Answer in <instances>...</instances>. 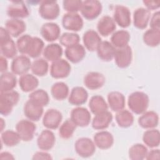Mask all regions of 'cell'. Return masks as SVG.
Returning <instances> with one entry per match:
<instances>
[{"mask_svg": "<svg viewBox=\"0 0 160 160\" xmlns=\"http://www.w3.org/2000/svg\"><path fill=\"white\" fill-rule=\"evenodd\" d=\"M149 96L142 91H134L128 96V108L136 114H141L144 112L149 106Z\"/></svg>", "mask_w": 160, "mask_h": 160, "instance_id": "6da1fadb", "label": "cell"}, {"mask_svg": "<svg viewBox=\"0 0 160 160\" xmlns=\"http://www.w3.org/2000/svg\"><path fill=\"white\" fill-rule=\"evenodd\" d=\"M19 94L14 90L0 92V113L4 116L10 114L19 100Z\"/></svg>", "mask_w": 160, "mask_h": 160, "instance_id": "7a4b0ae2", "label": "cell"}, {"mask_svg": "<svg viewBox=\"0 0 160 160\" xmlns=\"http://www.w3.org/2000/svg\"><path fill=\"white\" fill-rule=\"evenodd\" d=\"M38 12L42 18L54 20L59 16L60 8L56 1H42L40 2Z\"/></svg>", "mask_w": 160, "mask_h": 160, "instance_id": "3957f363", "label": "cell"}, {"mask_svg": "<svg viewBox=\"0 0 160 160\" xmlns=\"http://www.w3.org/2000/svg\"><path fill=\"white\" fill-rule=\"evenodd\" d=\"M36 126L29 119H21L16 124V131L23 141H31L35 134Z\"/></svg>", "mask_w": 160, "mask_h": 160, "instance_id": "277c9868", "label": "cell"}, {"mask_svg": "<svg viewBox=\"0 0 160 160\" xmlns=\"http://www.w3.org/2000/svg\"><path fill=\"white\" fill-rule=\"evenodd\" d=\"M96 145L89 138L82 137L78 139L74 143V149L80 157L87 158L92 156L96 152Z\"/></svg>", "mask_w": 160, "mask_h": 160, "instance_id": "5b68a950", "label": "cell"}, {"mask_svg": "<svg viewBox=\"0 0 160 160\" xmlns=\"http://www.w3.org/2000/svg\"><path fill=\"white\" fill-rule=\"evenodd\" d=\"M102 4L97 0H86L82 1L80 9L82 16L88 20L97 18L102 12Z\"/></svg>", "mask_w": 160, "mask_h": 160, "instance_id": "8992f818", "label": "cell"}, {"mask_svg": "<svg viewBox=\"0 0 160 160\" xmlns=\"http://www.w3.org/2000/svg\"><path fill=\"white\" fill-rule=\"evenodd\" d=\"M70 119L76 126L83 128L88 126L91 122V115L86 108L77 106L71 110Z\"/></svg>", "mask_w": 160, "mask_h": 160, "instance_id": "52a82bcc", "label": "cell"}, {"mask_svg": "<svg viewBox=\"0 0 160 160\" xmlns=\"http://www.w3.org/2000/svg\"><path fill=\"white\" fill-rule=\"evenodd\" d=\"M71 70L69 62L64 59H59L52 62L50 66V74L55 79H62L68 77Z\"/></svg>", "mask_w": 160, "mask_h": 160, "instance_id": "ba28073f", "label": "cell"}, {"mask_svg": "<svg viewBox=\"0 0 160 160\" xmlns=\"http://www.w3.org/2000/svg\"><path fill=\"white\" fill-rule=\"evenodd\" d=\"M82 17L78 12H67L62 18V25L65 29L77 32L83 27Z\"/></svg>", "mask_w": 160, "mask_h": 160, "instance_id": "9c48e42d", "label": "cell"}, {"mask_svg": "<svg viewBox=\"0 0 160 160\" xmlns=\"http://www.w3.org/2000/svg\"><path fill=\"white\" fill-rule=\"evenodd\" d=\"M114 59L118 68L121 69L128 68L132 60V48L129 45L122 48H116Z\"/></svg>", "mask_w": 160, "mask_h": 160, "instance_id": "30bf717a", "label": "cell"}, {"mask_svg": "<svg viewBox=\"0 0 160 160\" xmlns=\"http://www.w3.org/2000/svg\"><path fill=\"white\" fill-rule=\"evenodd\" d=\"M31 63L29 56L24 54L16 56L11 62V72L16 75L20 76L28 73L29 70L31 69Z\"/></svg>", "mask_w": 160, "mask_h": 160, "instance_id": "8fae6325", "label": "cell"}, {"mask_svg": "<svg viewBox=\"0 0 160 160\" xmlns=\"http://www.w3.org/2000/svg\"><path fill=\"white\" fill-rule=\"evenodd\" d=\"M112 18L116 24L122 28L129 27L131 23L130 10L123 5H116L115 6Z\"/></svg>", "mask_w": 160, "mask_h": 160, "instance_id": "7c38bea8", "label": "cell"}, {"mask_svg": "<svg viewBox=\"0 0 160 160\" xmlns=\"http://www.w3.org/2000/svg\"><path fill=\"white\" fill-rule=\"evenodd\" d=\"M6 13L12 19L26 18L29 15V11L22 1H12L7 8Z\"/></svg>", "mask_w": 160, "mask_h": 160, "instance_id": "4fadbf2b", "label": "cell"}, {"mask_svg": "<svg viewBox=\"0 0 160 160\" xmlns=\"http://www.w3.org/2000/svg\"><path fill=\"white\" fill-rule=\"evenodd\" d=\"M62 119V113L56 109H48L42 117L43 126L49 129H56L59 127Z\"/></svg>", "mask_w": 160, "mask_h": 160, "instance_id": "5bb4252c", "label": "cell"}, {"mask_svg": "<svg viewBox=\"0 0 160 160\" xmlns=\"http://www.w3.org/2000/svg\"><path fill=\"white\" fill-rule=\"evenodd\" d=\"M83 82L88 89L96 90L104 86L106 82V78L101 72L91 71L88 72L84 76Z\"/></svg>", "mask_w": 160, "mask_h": 160, "instance_id": "9a60e30c", "label": "cell"}, {"mask_svg": "<svg viewBox=\"0 0 160 160\" xmlns=\"http://www.w3.org/2000/svg\"><path fill=\"white\" fill-rule=\"evenodd\" d=\"M40 33L43 39L46 41L53 42L59 38L61 36V29L58 24L48 22L42 25Z\"/></svg>", "mask_w": 160, "mask_h": 160, "instance_id": "2e32d148", "label": "cell"}, {"mask_svg": "<svg viewBox=\"0 0 160 160\" xmlns=\"http://www.w3.org/2000/svg\"><path fill=\"white\" fill-rule=\"evenodd\" d=\"M23 111L25 116L32 121H38L42 117L44 112V107L28 99L24 105Z\"/></svg>", "mask_w": 160, "mask_h": 160, "instance_id": "e0dca14e", "label": "cell"}, {"mask_svg": "<svg viewBox=\"0 0 160 160\" xmlns=\"http://www.w3.org/2000/svg\"><path fill=\"white\" fill-rule=\"evenodd\" d=\"M56 142V137L54 132L50 129L42 130L37 138V145L42 151L51 149Z\"/></svg>", "mask_w": 160, "mask_h": 160, "instance_id": "ac0fdd59", "label": "cell"}, {"mask_svg": "<svg viewBox=\"0 0 160 160\" xmlns=\"http://www.w3.org/2000/svg\"><path fill=\"white\" fill-rule=\"evenodd\" d=\"M138 122L143 129L155 128L159 124V115L154 111H146L139 117Z\"/></svg>", "mask_w": 160, "mask_h": 160, "instance_id": "d6986e66", "label": "cell"}, {"mask_svg": "<svg viewBox=\"0 0 160 160\" xmlns=\"http://www.w3.org/2000/svg\"><path fill=\"white\" fill-rule=\"evenodd\" d=\"M64 54L67 59L72 63L76 64L81 62L86 56V49L81 44H77L66 48Z\"/></svg>", "mask_w": 160, "mask_h": 160, "instance_id": "ffe728a7", "label": "cell"}, {"mask_svg": "<svg viewBox=\"0 0 160 160\" xmlns=\"http://www.w3.org/2000/svg\"><path fill=\"white\" fill-rule=\"evenodd\" d=\"M150 18V11L144 8H137L133 12V24L138 29H144L147 28Z\"/></svg>", "mask_w": 160, "mask_h": 160, "instance_id": "44dd1931", "label": "cell"}, {"mask_svg": "<svg viewBox=\"0 0 160 160\" xmlns=\"http://www.w3.org/2000/svg\"><path fill=\"white\" fill-rule=\"evenodd\" d=\"M116 29V24L113 18L108 15L103 16L97 23L98 34L102 36H108L112 34Z\"/></svg>", "mask_w": 160, "mask_h": 160, "instance_id": "7402d4cb", "label": "cell"}, {"mask_svg": "<svg viewBox=\"0 0 160 160\" xmlns=\"http://www.w3.org/2000/svg\"><path fill=\"white\" fill-rule=\"evenodd\" d=\"M112 134L107 131H100L93 136V141L96 147L101 149H108L111 148L114 144Z\"/></svg>", "mask_w": 160, "mask_h": 160, "instance_id": "603a6c76", "label": "cell"}, {"mask_svg": "<svg viewBox=\"0 0 160 160\" xmlns=\"http://www.w3.org/2000/svg\"><path fill=\"white\" fill-rule=\"evenodd\" d=\"M88 99V92L82 86L74 87L68 96V102L74 106H79L84 104Z\"/></svg>", "mask_w": 160, "mask_h": 160, "instance_id": "cb8c5ba5", "label": "cell"}, {"mask_svg": "<svg viewBox=\"0 0 160 160\" xmlns=\"http://www.w3.org/2000/svg\"><path fill=\"white\" fill-rule=\"evenodd\" d=\"M82 41L85 49L89 51H94L102 41L98 32L93 29H88L82 36Z\"/></svg>", "mask_w": 160, "mask_h": 160, "instance_id": "d4e9b609", "label": "cell"}, {"mask_svg": "<svg viewBox=\"0 0 160 160\" xmlns=\"http://www.w3.org/2000/svg\"><path fill=\"white\" fill-rule=\"evenodd\" d=\"M112 113L108 111L95 114L91 121L92 128L97 130H103L109 127L112 121Z\"/></svg>", "mask_w": 160, "mask_h": 160, "instance_id": "484cf974", "label": "cell"}, {"mask_svg": "<svg viewBox=\"0 0 160 160\" xmlns=\"http://www.w3.org/2000/svg\"><path fill=\"white\" fill-rule=\"evenodd\" d=\"M5 28L11 36L18 38L26 31V24L22 19L11 18L6 21Z\"/></svg>", "mask_w": 160, "mask_h": 160, "instance_id": "4316f807", "label": "cell"}, {"mask_svg": "<svg viewBox=\"0 0 160 160\" xmlns=\"http://www.w3.org/2000/svg\"><path fill=\"white\" fill-rule=\"evenodd\" d=\"M107 99L108 106L112 111L118 112L124 109L126 99L122 93L116 91H111L108 93Z\"/></svg>", "mask_w": 160, "mask_h": 160, "instance_id": "83f0119b", "label": "cell"}, {"mask_svg": "<svg viewBox=\"0 0 160 160\" xmlns=\"http://www.w3.org/2000/svg\"><path fill=\"white\" fill-rule=\"evenodd\" d=\"M18 83L21 89L25 92H32L35 90L39 85V80L35 75L26 73L20 76Z\"/></svg>", "mask_w": 160, "mask_h": 160, "instance_id": "f1b7e54d", "label": "cell"}, {"mask_svg": "<svg viewBox=\"0 0 160 160\" xmlns=\"http://www.w3.org/2000/svg\"><path fill=\"white\" fill-rule=\"evenodd\" d=\"M116 48L108 41H102L99 44L96 51L98 58L104 61H111L114 59Z\"/></svg>", "mask_w": 160, "mask_h": 160, "instance_id": "f546056e", "label": "cell"}, {"mask_svg": "<svg viewBox=\"0 0 160 160\" xmlns=\"http://www.w3.org/2000/svg\"><path fill=\"white\" fill-rule=\"evenodd\" d=\"M62 52V46L58 43L52 42L44 47L42 55L46 60L53 62L61 59Z\"/></svg>", "mask_w": 160, "mask_h": 160, "instance_id": "4dcf8cb0", "label": "cell"}, {"mask_svg": "<svg viewBox=\"0 0 160 160\" xmlns=\"http://www.w3.org/2000/svg\"><path fill=\"white\" fill-rule=\"evenodd\" d=\"M44 48V41L38 37H32L28 46L26 55L31 58H38Z\"/></svg>", "mask_w": 160, "mask_h": 160, "instance_id": "1f68e13d", "label": "cell"}, {"mask_svg": "<svg viewBox=\"0 0 160 160\" xmlns=\"http://www.w3.org/2000/svg\"><path fill=\"white\" fill-rule=\"evenodd\" d=\"M16 84L17 78L16 74L8 71L1 73L0 77V92L14 90Z\"/></svg>", "mask_w": 160, "mask_h": 160, "instance_id": "d6a6232c", "label": "cell"}, {"mask_svg": "<svg viewBox=\"0 0 160 160\" xmlns=\"http://www.w3.org/2000/svg\"><path fill=\"white\" fill-rule=\"evenodd\" d=\"M129 32L124 29L114 31L111 36V43L116 48H120L128 46L130 41Z\"/></svg>", "mask_w": 160, "mask_h": 160, "instance_id": "836d02e7", "label": "cell"}, {"mask_svg": "<svg viewBox=\"0 0 160 160\" xmlns=\"http://www.w3.org/2000/svg\"><path fill=\"white\" fill-rule=\"evenodd\" d=\"M89 108L91 112L95 115L108 111L109 106L102 96L94 95L89 100Z\"/></svg>", "mask_w": 160, "mask_h": 160, "instance_id": "e575fe53", "label": "cell"}, {"mask_svg": "<svg viewBox=\"0 0 160 160\" xmlns=\"http://www.w3.org/2000/svg\"><path fill=\"white\" fill-rule=\"evenodd\" d=\"M144 144L149 148H156L160 144V133L158 129L155 128L147 129L142 135Z\"/></svg>", "mask_w": 160, "mask_h": 160, "instance_id": "d590c367", "label": "cell"}, {"mask_svg": "<svg viewBox=\"0 0 160 160\" xmlns=\"http://www.w3.org/2000/svg\"><path fill=\"white\" fill-rule=\"evenodd\" d=\"M51 94L53 98L56 100H64L69 96V87L64 82H56L51 86Z\"/></svg>", "mask_w": 160, "mask_h": 160, "instance_id": "8d00e7d4", "label": "cell"}, {"mask_svg": "<svg viewBox=\"0 0 160 160\" xmlns=\"http://www.w3.org/2000/svg\"><path fill=\"white\" fill-rule=\"evenodd\" d=\"M16 43L12 38L0 42V51L2 56L8 59L14 58L18 53Z\"/></svg>", "mask_w": 160, "mask_h": 160, "instance_id": "74e56055", "label": "cell"}, {"mask_svg": "<svg viewBox=\"0 0 160 160\" xmlns=\"http://www.w3.org/2000/svg\"><path fill=\"white\" fill-rule=\"evenodd\" d=\"M115 119L118 125L122 128H129L134 122V116L132 112L125 109L116 112Z\"/></svg>", "mask_w": 160, "mask_h": 160, "instance_id": "f35d334b", "label": "cell"}, {"mask_svg": "<svg viewBox=\"0 0 160 160\" xmlns=\"http://www.w3.org/2000/svg\"><path fill=\"white\" fill-rule=\"evenodd\" d=\"M1 143L4 144L6 146L13 147L18 145L21 141V139L16 131L8 129L1 132Z\"/></svg>", "mask_w": 160, "mask_h": 160, "instance_id": "ab89813d", "label": "cell"}, {"mask_svg": "<svg viewBox=\"0 0 160 160\" xmlns=\"http://www.w3.org/2000/svg\"><path fill=\"white\" fill-rule=\"evenodd\" d=\"M148 151L146 145L140 143L134 144L129 149V158L132 160H142L146 158Z\"/></svg>", "mask_w": 160, "mask_h": 160, "instance_id": "60d3db41", "label": "cell"}, {"mask_svg": "<svg viewBox=\"0 0 160 160\" xmlns=\"http://www.w3.org/2000/svg\"><path fill=\"white\" fill-rule=\"evenodd\" d=\"M31 70L32 74L38 76H44L49 70V64L47 60L43 58H37L31 63Z\"/></svg>", "mask_w": 160, "mask_h": 160, "instance_id": "b9f144b4", "label": "cell"}, {"mask_svg": "<svg viewBox=\"0 0 160 160\" xmlns=\"http://www.w3.org/2000/svg\"><path fill=\"white\" fill-rule=\"evenodd\" d=\"M144 42L148 46L156 47L160 43V29L150 28L146 30L142 36Z\"/></svg>", "mask_w": 160, "mask_h": 160, "instance_id": "7bdbcfd3", "label": "cell"}, {"mask_svg": "<svg viewBox=\"0 0 160 160\" xmlns=\"http://www.w3.org/2000/svg\"><path fill=\"white\" fill-rule=\"evenodd\" d=\"M28 98L29 99L35 102L42 107L47 106L49 102V94L42 89H35L31 92Z\"/></svg>", "mask_w": 160, "mask_h": 160, "instance_id": "ee69618b", "label": "cell"}, {"mask_svg": "<svg viewBox=\"0 0 160 160\" xmlns=\"http://www.w3.org/2000/svg\"><path fill=\"white\" fill-rule=\"evenodd\" d=\"M76 127L77 126H76V124L71 121V119H66L59 126V136L64 139H68L71 138L72 136Z\"/></svg>", "mask_w": 160, "mask_h": 160, "instance_id": "f6af8a7d", "label": "cell"}, {"mask_svg": "<svg viewBox=\"0 0 160 160\" xmlns=\"http://www.w3.org/2000/svg\"><path fill=\"white\" fill-rule=\"evenodd\" d=\"M59 41L61 45L68 48L79 44L80 41V37L79 34L76 32H66L60 36Z\"/></svg>", "mask_w": 160, "mask_h": 160, "instance_id": "bcb514c9", "label": "cell"}, {"mask_svg": "<svg viewBox=\"0 0 160 160\" xmlns=\"http://www.w3.org/2000/svg\"><path fill=\"white\" fill-rule=\"evenodd\" d=\"M82 1L81 0H64L62 6L68 12H77L81 8Z\"/></svg>", "mask_w": 160, "mask_h": 160, "instance_id": "7dc6e473", "label": "cell"}, {"mask_svg": "<svg viewBox=\"0 0 160 160\" xmlns=\"http://www.w3.org/2000/svg\"><path fill=\"white\" fill-rule=\"evenodd\" d=\"M32 36L29 34H23L18 38L16 41V46L18 51L22 54L26 55L28 46L31 39Z\"/></svg>", "mask_w": 160, "mask_h": 160, "instance_id": "c3c4849f", "label": "cell"}, {"mask_svg": "<svg viewBox=\"0 0 160 160\" xmlns=\"http://www.w3.org/2000/svg\"><path fill=\"white\" fill-rule=\"evenodd\" d=\"M149 26L152 29H160V13L159 11L153 13L150 18Z\"/></svg>", "mask_w": 160, "mask_h": 160, "instance_id": "681fc988", "label": "cell"}, {"mask_svg": "<svg viewBox=\"0 0 160 160\" xmlns=\"http://www.w3.org/2000/svg\"><path fill=\"white\" fill-rule=\"evenodd\" d=\"M52 159V158L50 154L47 152L46 151H42V150L41 151L36 152L32 157V159L33 160H39V159L49 160Z\"/></svg>", "mask_w": 160, "mask_h": 160, "instance_id": "f907efd6", "label": "cell"}, {"mask_svg": "<svg viewBox=\"0 0 160 160\" xmlns=\"http://www.w3.org/2000/svg\"><path fill=\"white\" fill-rule=\"evenodd\" d=\"M160 158V151L159 149H152L149 151H148L146 156L147 160H158Z\"/></svg>", "mask_w": 160, "mask_h": 160, "instance_id": "816d5d0a", "label": "cell"}, {"mask_svg": "<svg viewBox=\"0 0 160 160\" xmlns=\"http://www.w3.org/2000/svg\"><path fill=\"white\" fill-rule=\"evenodd\" d=\"M144 6L146 7V9L149 11L155 10L158 9L160 7V1H142Z\"/></svg>", "mask_w": 160, "mask_h": 160, "instance_id": "f5cc1de1", "label": "cell"}, {"mask_svg": "<svg viewBox=\"0 0 160 160\" xmlns=\"http://www.w3.org/2000/svg\"><path fill=\"white\" fill-rule=\"evenodd\" d=\"M8 68V64L7 58L4 57L3 56H1L0 57V71L1 73L5 72L7 71Z\"/></svg>", "mask_w": 160, "mask_h": 160, "instance_id": "db71d44e", "label": "cell"}, {"mask_svg": "<svg viewBox=\"0 0 160 160\" xmlns=\"http://www.w3.org/2000/svg\"><path fill=\"white\" fill-rule=\"evenodd\" d=\"M13 154L8 151H3L0 153V159H14Z\"/></svg>", "mask_w": 160, "mask_h": 160, "instance_id": "11a10c76", "label": "cell"}, {"mask_svg": "<svg viewBox=\"0 0 160 160\" xmlns=\"http://www.w3.org/2000/svg\"><path fill=\"white\" fill-rule=\"evenodd\" d=\"M0 124H1V132H2L4 131V128L6 126V122L3 118H0Z\"/></svg>", "mask_w": 160, "mask_h": 160, "instance_id": "9f6ffc18", "label": "cell"}]
</instances>
